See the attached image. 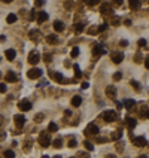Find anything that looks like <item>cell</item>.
Returning <instances> with one entry per match:
<instances>
[{"instance_id":"cell-1","label":"cell","mask_w":149,"mask_h":158,"mask_svg":"<svg viewBox=\"0 0 149 158\" xmlns=\"http://www.w3.org/2000/svg\"><path fill=\"white\" fill-rule=\"evenodd\" d=\"M37 142H39V143H40V146H43V148H48V146L51 145V137H49L48 131H42V133L39 134V139H37Z\"/></svg>"},{"instance_id":"cell-2","label":"cell","mask_w":149,"mask_h":158,"mask_svg":"<svg viewBox=\"0 0 149 158\" xmlns=\"http://www.w3.org/2000/svg\"><path fill=\"white\" fill-rule=\"evenodd\" d=\"M85 136H97L98 134V127L95 124H88V127L85 128Z\"/></svg>"},{"instance_id":"cell-3","label":"cell","mask_w":149,"mask_h":158,"mask_svg":"<svg viewBox=\"0 0 149 158\" xmlns=\"http://www.w3.org/2000/svg\"><path fill=\"white\" fill-rule=\"evenodd\" d=\"M42 75H43V70H40V69H30L27 72V76L30 79H39Z\"/></svg>"},{"instance_id":"cell-4","label":"cell","mask_w":149,"mask_h":158,"mask_svg":"<svg viewBox=\"0 0 149 158\" xmlns=\"http://www.w3.org/2000/svg\"><path fill=\"white\" fill-rule=\"evenodd\" d=\"M13 122H15L17 128L19 130V128L24 127V124H25V116L24 115H15L13 116Z\"/></svg>"},{"instance_id":"cell-5","label":"cell","mask_w":149,"mask_h":158,"mask_svg":"<svg viewBox=\"0 0 149 158\" xmlns=\"http://www.w3.org/2000/svg\"><path fill=\"white\" fill-rule=\"evenodd\" d=\"M103 118H104V121L107 122H113L116 119V112H113V110H106L104 113H103Z\"/></svg>"},{"instance_id":"cell-6","label":"cell","mask_w":149,"mask_h":158,"mask_svg":"<svg viewBox=\"0 0 149 158\" xmlns=\"http://www.w3.org/2000/svg\"><path fill=\"white\" fill-rule=\"evenodd\" d=\"M133 145L137 146V148H142V146L146 145V139L143 136H137V137H133Z\"/></svg>"},{"instance_id":"cell-7","label":"cell","mask_w":149,"mask_h":158,"mask_svg":"<svg viewBox=\"0 0 149 158\" xmlns=\"http://www.w3.org/2000/svg\"><path fill=\"white\" fill-rule=\"evenodd\" d=\"M110 60H112L115 64H119L121 61L124 60V54H122V52H112V54H110Z\"/></svg>"},{"instance_id":"cell-8","label":"cell","mask_w":149,"mask_h":158,"mask_svg":"<svg viewBox=\"0 0 149 158\" xmlns=\"http://www.w3.org/2000/svg\"><path fill=\"white\" fill-rule=\"evenodd\" d=\"M39 61H40V55L37 54L36 51L30 52V55H29V63H30V64H37Z\"/></svg>"},{"instance_id":"cell-9","label":"cell","mask_w":149,"mask_h":158,"mask_svg":"<svg viewBox=\"0 0 149 158\" xmlns=\"http://www.w3.org/2000/svg\"><path fill=\"white\" fill-rule=\"evenodd\" d=\"M18 107L23 110V112H29L31 109V103H30L29 100H21L19 103H18Z\"/></svg>"},{"instance_id":"cell-10","label":"cell","mask_w":149,"mask_h":158,"mask_svg":"<svg viewBox=\"0 0 149 158\" xmlns=\"http://www.w3.org/2000/svg\"><path fill=\"white\" fill-rule=\"evenodd\" d=\"M46 19H48V12H45V11H40V12L36 13V21H37L39 24L45 23Z\"/></svg>"},{"instance_id":"cell-11","label":"cell","mask_w":149,"mask_h":158,"mask_svg":"<svg viewBox=\"0 0 149 158\" xmlns=\"http://www.w3.org/2000/svg\"><path fill=\"white\" fill-rule=\"evenodd\" d=\"M106 96L109 98H115L116 97V88H115L113 85H109L106 88Z\"/></svg>"},{"instance_id":"cell-12","label":"cell","mask_w":149,"mask_h":158,"mask_svg":"<svg viewBox=\"0 0 149 158\" xmlns=\"http://www.w3.org/2000/svg\"><path fill=\"white\" fill-rule=\"evenodd\" d=\"M100 12L103 13V15H112V9H110V6H109V5H107V3H101V6H100Z\"/></svg>"},{"instance_id":"cell-13","label":"cell","mask_w":149,"mask_h":158,"mask_svg":"<svg viewBox=\"0 0 149 158\" xmlns=\"http://www.w3.org/2000/svg\"><path fill=\"white\" fill-rule=\"evenodd\" d=\"M82 104V97L81 96H73L72 97V106L73 107H79Z\"/></svg>"},{"instance_id":"cell-14","label":"cell","mask_w":149,"mask_h":158,"mask_svg":"<svg viewBox=\"0 0 149 158\" xmlns=\"http://www.w3.org/2000/svg\"><path fill=\"white\" fill-rule=\"evenodd\" d=\"M5 79H6V82H17L18 76L13 72H8L6 73V76H5Z\"/></svg>"},{"instance_id":"cell-15","label":"cell","mask_w":149,"mask_h":158,"mask_svg":"<svg viewBox=\"0 0 149 158\" xmlns=\"http://www.w3.org/2000/svg\"><path fill=\"white\" fill-rule=\"evenodd\" d=\"M125 124H127V127L130 128H134L136 127V124H137V121L136 119H134V118H130V116H128V118H125Z\"/></svg>"},{"instance_id":"cell-16","label":"cell","mask_w":149,"mask_h":158,"mask_svg":"<svg viewBox=\"0 0 149 158\" xmlns=\"http://www.w3.org/2000/svg\"><path fill=\"white\" fill-rule=\"evenodd\" d=\"M5 55H6V58H8V60L12 61L15 57H17V51H15V49H8V51L5 52Z\"/></svg>"},{"instance_id":"cell-17","label":"cell","mask_w":149,"mask_h":158,"mask_svg":"<svg viewBox=\"0 0 149 158\" xmlns=\"http://www.w3.org/2000/svg\"><path fill=\"white\" fill-rule=\"evenodd\" d=\"M54 30L55 31H63L64 30V24H63V21H54Z\"/></svg>"},{"instance_id":"cell-18","label":"cell","mask_w":149,"mask_h":158,"mask_svg":"<svg viewBox=\"0 0 149 158\" xmlns=\"http://www.w3.org/2000/svg\"><path fill=\"white\" fill-rule=\"evenodd\" d=\"M49 76L52 79H55L57 82H61V81H63V75L58 73V72H49Z\"/></svg>"},{"instance_id":"cell-19","label":"cell","mask_w":149,"mask_h":158,"mask_svg":"<svg viewBox=\"0 0 149 158\" xmlns=\"http://www.w3.org/2000/svg\"><path fill=\"white\" fill-rule=\"evenodd\" d=\"M128 3H130V9H134V11L139 9L140 5H142V2H140V0H130Z\"/></svg>"},{"instance_id":"cell-20","label":"cell","mask_w":149,"mask_h":158,"mask_svg":"<svg viewBox=\"0 0 149 158\" xmlns=\"http://www.w3.org/2000/svg\"><path fill=\"white\" fill-rule=\"evenodd\" d=\"M46 42L51 43V45H55V43L58 42V37L55 36V34H48L46 36Z\"/></svg>"},{"instance_id":"cell-21","label":"cell","mask_w":149,"mask_h":158,"mask_svg":"<svg viewBox=\"0 0 149 158\" xmlns=\"http://www.w3.org/2000/svg\"><path fill=\"white\" fill-rule=\"evenodd\" d=\"M17 19H18V17L15 15V13H9V15L6 17V23H8V24H13Z\"/></svg>"},{"instance_id":"cell-22","label":"cell","mask_w":149,"mask_h":158,"mask_svg":"<svg viewBox=\"0 0 149 158\" xmlns=\"http://www.w3.org/2000/svg\"><path fill=\"white\" fill-rule=\"evenodd\" d=\"M134 104H136V102H134V100H131V98H128V100H125V102H124L122 106H125L127 109H133V106H134Z\"/></svg>"},{"instance_id":"cell-23","label":"cell","mask_w":149,"mask_h":158,"mask_svg":"<svg viewBox=\"0 0 149 158\" xmlns=\"http://www.w3.org/2000/svg\"><path fill=\"white\" fill-rule=\"evenodd\" d=\"M93 54H94V55H101V54H104V49H101V46L95 45L94 49H93Z\"/></svg>"},{"instance_id":"cell-24","label":"cell","mask_w":149,"mask_h":158,"mask_svg":"<svg viewBox=\"0 0 149 158\" xmlns=\"http://www.w3.org/2000/svg\"><path fill=\"white\" fill-rule=\"evenodd\" d=\"M48 130H49L51 133H55V131H58V125H57L55 122H49V125H48Z\"/></svg>"},{"instance_id":"cell-25","label":"cell","mask_w":149,"mask_h":158,"mask_svg":"<svg viewBox=\"0 0 149 158\" xmlns=\"http://www.w3.org/2000/svg\"><path fill=\"white\" fill-rule=\"evenodd\" d=\"M121 137H122V130H116V131L112 134V139L113 140H119Z\"/></svg>"},{"instance_id":"cell-26","label":"cell","mask_w":149,"mask_h":158,"mask_svg":"<svg viewBox=\"0 0 149 158\" xmlns=\"http://www.w3.org/2000/svg\"><path fill=\"white\" fill-rule=\"evenodd\" d=\"M75 31H76V33H82L83 31V24L82 23H76V24H75Z\"/></svg>"},{"instance_id":"cell-27","label":"cell","mask_w":149,"mask_h":158,"mask_svg":"<svg viewBox=\"0 0 149 158\" xmlns=\"http://www.w3.org/2000/svg\"><path fill=\"white\" fill-rule=\"evenodd\" d=\"M3 155H5V158H15V154H13V151H11V149L5 151L3 152Z\"/></svg>"},{"instance_id":"cell-28","label":"cell","mask_w":149,"mask_h":158,"mask_svg":"<svg viewBox=\"0 0 149 158\" xmlns=\"http://www.w3.org/2000/svg\"><path fill=\"white\" fill-rule=\"evenodd\" d=\"M130 84H131V87H133L136 91H140V84H139L137 81H130Z\"/></svg>"},{"instance_id":"cell-29","label":"cell","mask_w":149,"mask_h":158,"mask_svg":"<svg viewBox=\"0 0 149 158\" xmlns=\"http://www.w3.org/2000/svg\"><path fill=\"white\" fill-rule=\"evenodd\" d=\"M83 145H85V148H87L88 151H93V149H94V145H93L89 140H85V142H83Z\"/></svg>"},{"instance_id":"cell-30","label":"cell","mask_w":149,"mask_h":158,"mask_svg":"<svg viewBox=\"0 0 149 158\" xmlns=\"http://www.w3.org/2000/svg\"><path fill=\"white\" fill-rule=\"evenodd\" d=\"M85 3H87L88 6H95V5L100 3V0H85Z\"/></svg>"},{"instance_id":"cell-31","label":"cell","mask_w":149,"mask_h":158,"mask_svg":"<svg viewBox=\"0 0 149 158\" xmlns=\"http://www.w3.org/2000/svg\"><path fill=\"white\" fill-rule=\"evenodd\" d=\"M39 34H40V33H39L37 30H31V31H30V37H31L33 40H34V39H37V37H39Z\"/></svg>"},{"instance_id":"cell-32","label":"cell","mask_w":149,"mask_h":158,"mask_svg":"<svg viewBox=\"0 0 149 158\" xmlns=\"http://www.w3.org/2000/svg\"><path fill=\"white\" fill-rule=\"evenodd\" d=\"M63 146V140L61 139H55L54 140V148H61Z\"/></svg>"},{"instance_id":"cell-33","label":"cell","mask_w":149,"mask_h":158,"mask_svg":"<svg viewBox=\"0 0 149 158\" xmlns=\"http://www.w3.org/2000/svg\"><path fill=\"white\" fill-rule=\"evenodd\" d=\"M70 55H72V57H73V58H76L77 55H79V48H76V46H75V48L72 49V52H70Z\"/></svg>"},{"instance_id":"cell-34","label":"cell","mask_w":149,"mask_h":158,"mask_svg":"<svg viewBox=\"0 0 149 158\" xmlns=\"http://www.w3.org/2000/svg\"><path fill=\"white\" fill-rule=\"evenodd\" d=\"M43 118H45L43 113H37V115H34V121L36 122H42V121H43Z\"/></svg>"},{"instance_id":"cell-35","label":"cell","mask_w":149,"mask_h":158,"mask_svg":"<svg viewBox=\"0 0 149 158\" xmlns=\"http://www.w3.org/2000/svg\"><path fill=\"white\" fill-rule=\"evenodd\" d=\"M73 69H75V72H76V78H81V76H82V73H81L79 66H77V64H75V66H73Z\"/></svg>"},{"instance_id":"cell-36","label":"cell","mask_w":149,"mask_h":158,"mask_svg":"<svg viewBox=\"0 0 149 158\" xmlns=\"http://www.w3.org/2000/svg\"><path fill=\"white\" fill-rule=\"evenodd\" d=\"M110 24H112V25H119V18H118V17H112Z\"/></svg>"},{"instance_id":"cell-37","label":"cell","mask_w":149,"mask_h":158,"mask_svg":"<svg viewBox=\"0 0 149 158\" xmlns=\"http://www.w3.org/2000/svg\"><path fill=\"white\" fill-rule=\"evenodd\" d=\"M121 79H122V73L121 72H116L113 75V81H121Z\"/></svg>"},{"instance_id":"cell-38","label":"cell","mask_w":149,"mask_h":158,"mask_svg":"<svg viewBox=\"0 0 149 158\" xmlns=\"http://www.w3.org/2000/svg\"><path fill=\"white\" fill-rule=\"evenodd\" d=\"M76 145H77L76 139H70L69 140V148H76Z\"/></svg>"},{"instance_id":"cell-39","label":"cell","mask_w":149,"mask_h":158,"mask_svg":"<svg viewBox=\"0 0 149 158\" xmlns=\"http://www.w3.org/2000/svg\"><path fill=\"white\" fill-rule=\"evenodd\" d=\"M43 60L46 61V63L52 61V55H51V54H45V55H43Z\"/></svg>"},{"instance_id":"cell-40","label":"cell","mask_w":149,"mask_h":158,"mask_svg":"<svg viewBox=\"0 0 149 158\" xmlns=\"http://www.w3.org/2000/svg\"><path fill=\"white\" fill-rule=\"evenodd\" d=\"M95 142H97V143H106V142H107V137H97V139H95Z\"/></svg>"},{"instance_id":"cell-41","label":"cell","mask_w":149,"mask_h":158,"mask_svg":"<svg viewBox=\"0 0 149 158\" xmlns=\"http://www.w3.org/2000/svg\"><path fill=\"white\" fill-rule=\"evenodd\" d=\"M34 5H36V8H40V6H43V5H45V0H36Z\"/></svg>"},{"instance_id":"cell-42","label":"cell","mask_w":149,"mask_h":158,"mask_svg":"<svg viewBox=\"0 0 149 158\" xmlns=\"http://www.w3.org/2000/svg\"><path fill=\"white\" fill-rule=\"evenodd\" d=\"M106 28H107V24H101L100 27L97 28V31H100V33H101V31H104V30H106Z\"/></svg>"},{"instance_id":"cell-43","label":"cell","mask_w":149,"mask_h":158,"mask_svg":"<svg viewBox=\"0 0 149 158\" xmlns=\"http://www.w3.org/2000/svg\"><path fill=\"white\" fill-rule=\"evenodd\" d=\"M137 45H139V46L142 48V46H145V45H146V40H145V39H139V42H137Z\"/></svg>"},{"instance_id":"cell-44","label":"cell","mask_w":149,"mask_h":158,"mask_svg":"<svg viewBox=\"0 0 149 158\" xmlns=\"http://www.w3.org/2000/svg\"><path fill=\"white\" fill-rule=\"evenodd\" d=\"M116 149H118V151H124V145H122V142H118V143H116Z\"/></svg>"},{"instance_id":"cell-45","label":"cell","mask_w":149,"mask_h":158,"mask_svg":"<svg viewBox=\"0 0 149 158\" xmlns=\"http://www.w3.org/2000/svg\"><path fill=\"white\" fill-rule=\"evenodd\" d=\"M77 155H79V158H88V157H89L88 152H79Z\"/></svg>"},{"instance_id":"cell-46","label":"cell","mask_w":149,"mask_h":158,"mask_svg":"<svg viewBox=\"0 0 149 158\" xmlns=\"http://www.w3.org/2000/svg\"><path fill=\"white\" fill-rule=\"evenodd\" d=\"M134 61H136V63H142V55H140V54H136V57H134Z\"/></svg>"},{"instance_id":"cell-47","label":"cell","mask_w":149,"mask_h":158,"mask_svg":"<svg viewBox=\"0 0 149 158\" xmlns=\"http://www.w3.org/2000/svg\"><path fill=\"white\" fill-rule=\"evenodd\" d=\"M6 90H8L6 84H0V92H6Z\"/></svg>"},{"instance_id":"cell-48","label":"cell","mask_w":149,"mask_h":158,"mask_svg":"<svg viewBox=\"0 0 149 158\" xmlns=\"http://www.w3.org/2000/svg\"><path fill=\"white\" fill-rule=\"evenodd\" d=\"M122 2H124V0H113V5H115V6H121Z\"/></svg>"},{"instance_id":"cell-49","label":"cell","mask_w":149,"mask_h":158,"mask_svg":"<svg viewBox=\"0 0 149 158\" xmlns=\"http://www.w3.org/2000/svg\"><path fill=\"white\" fill-rule=\"evenodd\" d=\"M88 82H82V84H81V88H82V90H87V88H88Z\"/></svg>"},{"instance_id":"cell-50","label":"cell","mask_w":149,"mask_h":158,"mask_svg":"<svg viewBox=\"0 0 149 158\" xmlns=\"http://www.w3.org/2000/svg\"><path fill=\"white\" fill-rule=\"evenodd\" d=\"M142 115L145 116V118H148V119H149V110H142Z\"/></svg>"},{"instance_id":"cell-51","label":"cell","mask_w":149,"mask_h":158,"mask_svg":"<svg viewBox=\"0 0 149 158\" xmlns=\"http://www.w3.org/2000/svg\"><path fill=\"white\" fill-rule=\"evenodd\" d=\"M5 137H6V133L0 130V140H5Z\"/></svg>"},{"instance_id":"cell-52","label":"cell","mask_w":149,"mask_h":158,"mask_svg":"<svg viewBox=\"0 0 149 158\" xmlns=\"http://www.w3.org/2000/svg\"><path fill=\"white\" fill-rule=\"evenodd\" d=\"M88 33H89V34H94V33H97V28L93 27V28H89V30H88Z\"/></svg>"},{"instance_id":"cell-53","label":"cell","mask_w":149,"mask_h":158,"mask_svg":"<svg viewBox=\"0 0 149 158\" xmlns=\"http://www.w3.org/2000/svg\"><path fill=\"white\" fill-rule=\"evenodd\" d=\"M145 67H146V69L149 70V57L146 58V60H145Z\"/></svg>"},{"instance_id":"cell-54","label":"cell","mask_w":149,"mask_h":158,"mask_svg":"<svg viewBox=\"0 0 149 158\" xmlns=\"http://www.w3.org/2000/svg\"><path fill=\"white\" fill-rule=\"evenodd\" d=\"M64 115H66V116H70V115H72V110H69V109L64 110Z\"/></svg>"},{"instance_id":"cell-55","label":"cell","mask_w":149,"mask_h":158,"mask_svg":"<svg viewBox=\"0 0 149 158\" xmlns=\"http://www.w3.org/2000/svg\"><path fill=\"white\" fill-rule=\"evenodd\" d=\"M127 45H128L127 40H121V46H127Z\"/></svg>"},{"instance_id":"cell-56","label":"cell","mask_w":149,"mask_h":158,"mask_svg":"<svg viewBox=\"0 0 149 158\" xmlns=\"http://www.w3.org/2000/svg\"><path fill=\"white\" fill-rule=\"evenodd\" d=\"M124 24H125V25H131V21H130V19H125Z\"/></svg>"},{"instance_id":"cell-57","label":"cell","mask_w":149,"mask_h":158,"mask_svg":"<svg viewBox=\"0 0 149 158\" xmlns=\"http://www.w3.org/2000/svg\"><path fill=\"white\" fill-rule=\"evenodd\" d=\"M106 158H116V155H112V154H109V155H106Z\"/></svg>"},{"instance_id":"cell-58","label":"cell","mask_w":149,"mask_h":158,"mask_svg":"<svg viewBox=\"0 0 149 158\" xmlns=\"http://www.w3.org/2000/svg\"><path fill=\"white\" fill-rule=\"evenodd\" d=\"M2 124H3V116L0 115V125H2Z\"/></svg>"},{"instance_id":"cell-59","label":"cell","mask_w":149,"mask_h":158,"mask_svg":"<svg viewBox=\"0 0 149 158\" xmlns=\"http://www.w3.org/2000/svg\"><path fill=\"white\" fill-rule=\"evenodd\" d=\"M2 2H3V3H11L12 0H2Z\"/></svg>"},{"instance_id":"cell-60","label":"cell","mask_w":149,"mask_h":158,"mask_svg":"<svg viewBox=\"0 0 149 158\" xmlns=\"http://www.w3.org/2000/svg\"><path fill=\"white\" fill-rule=\"evenodd\" d=\"M139 158H148V157H146V155H140Z\"/></svg>"},{"instance_id":"cell-61","label":"cell","mask_w":149,"mask_h":158,"mask_svg":"<svg viewBox=\"0 0 149 158\" xmlns=\"http://www.w3.org/2000/svg\"><path fill=\"white\" fill-rule=\"evenodd\" d=\"M54 158H61V155H55V157H54Z\"/></svg>"},{"instance_id":"cell-62","label":"cell","mask_w":149,"mask_h":158,"mask_svg":"<svg viewBox=\"0 0 149 158\" xmlns=\"http://www.w3.org/2000/svg\"><path fill=\"white\" fill-rule=\"evenodd\" d=\"M42 158H49V157H48V155H43V157H42Z\"/></svg>"},{"instance_id":"cell-63","label":"cell","mask_w":149,"mask_h":158,"mask_svg":"<svg viewBox=\"0 0 149 158\" xmlns=\"http://www.w3.org/2000/svg\"><path fill=\"white\" fill-rule=\"evenodd\" d=\"M70 158H76V157H70Z\"/></svg>"},{"instance_id":"cell-64","label":"cell","mask_w":149,"mask_h":158,"mask_svg":"<svg viewBox=\"0 0 149 158\" xmlns=\"http://www.w3.org/2000/svg\"><path fill=\"white\" fill-rule=\"evenodd\" d=\"M0 76H2V73H0Z\"/></svg>"}]
</instances>
